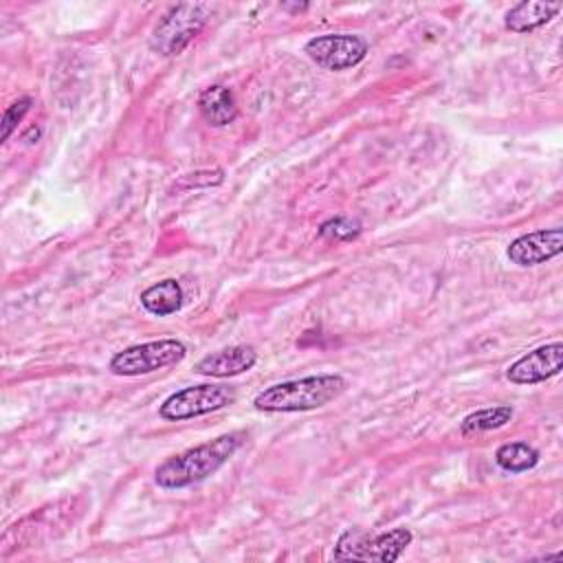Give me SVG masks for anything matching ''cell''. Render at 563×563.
<instances>
[{
  "mask_svg": "<svg viewBox=\"0 0 563 563\" xmlns=\"http://www.w3.org/2000/svg\"><path fill=\"white\" fill-rule=\"evenodd\" d=\"M257 361V352L251 345H231L202 356L194 372L211 378H229L249 372Z\"/></svg>",
  "mask_w": 563,
  "mask_h": 563,
  "instance_id": "8fae6325",
  "label": "cell"
},
{
  "mask_svg": "<svg viewBox=\"0 0 563 563\" xmlns=\"http://www.w3.org/2000/svg\"><path fill=\"white\" fill-rule=\"evenodd\" d=\"M561 11V2H543V0H523L504 18L506 29L515 33H530L543 24H548Z\"/></svg>",
  "mask_w": 563,
  "mask_h": 563,
  "instance_id": "7c38bea8",
  "label": "cell"
},
{
  "mask_svg": "<svg viewBox=\"0 0 563 563\" xmlns=\"http://www.w3.org/2000/svg\"><path fill=\"white\" fill-rule=\"evenodd\" d=\"M73 504H75V499L57 501L48 508H40L35 512H31L29 517H24L15 526H11L2 534V554H7L11 548L33 545V543H40V541L51 539V537L59 534L62 530H66V526L73 523V510H75Z\"/></svg>",
  "mask_w": 563,
  "mask_h": 563,
  "instance_id": "8992f818",
  "label": "cell"
},
{
  "mask_svg": "<svg viewBox=\"0 0 563 563\" xmlns=\"http://www.w3.org/2000/svg\"><path fill=\"white\" fill-rule=\"evenodd\" d=\"M187 347L178 339H158L139 343L117 352L110 358V372L117 376H141L169 365H176L185 358Z\"/></svg>",
  "mask_w": 563,
  "mask_h": 563,
  "instance_id": "5b68a950",
  "label": "cell"
},
{
  "mask_svg": "<svg viewBox=\"0 0 563 563\" xmlns=\"http://www.w3.org/2000/svg\"><path fill=\"white\" fill-rule=\"evenodd\" d=\"M361 233V224L350 218H332L319 227V235L330 240H352Z\"/></svg>",
  "mask_w": 563,
  "mask_h": 563,
  "instance_id": "e0dca14e",
  "label": "cell"
},
{
  "mask_svg": "<svg viewBox=\"0 0 563 563\" xmlns=\"http://www.w3.org/2000/svg\"><path fill=\"white\" fill-rule=\"evenodd\" d=\"M31 97H22L18 101H13L7 110H4V117H2V141H7L11 136V132L15 130V125L22 121V117L29 112L31 108Z\"/></svg>",
  "mask_w": 563,
  "mask_h": 563,
  "instance_id": "ac0fdd59",
  "label": "cell"
},
{
  "mask_svg": "<svg viewBox=\"0 0 563 563\" xmlns=\"http://www.w3.org/2000/svg\"><path fill=\"white\" fill-rule=\"evenodd\" d=\"M347 383L341 374H317L295 380L275 383L262 389L253 398L257 411L268 413H290V411H310L336 400L345 391Z\"/></svg>",
  "mask_w": 563,
  "mask_h": 563,
  "instance_id": "7a4b0ae2",
  "label": "cell"
},
{
  "mask_svg": "<svg viewBox=\"0 0 563 563\" xmlns=\"http://www.w3.org/2000/svg\"><path fill=\"white\" fill-rule=\"evenodd\" d=\"M222 183V169H205L196 174H187L178 180V187H196V185H218Z\"/></svg>",
  "mask_w": 563,
  "mask_h": 563,
  "instance_id": "d6986e66",
  "label": "cell"
},
{
  "mask_svg": "<svg viewBox=\"0 0 563 563\" xmlns=\"http://www.w3.org/2000/svg\"><path fill=\"white\" fill-rule=\"evenodd\" d=\"M141 306L156 317L174 314L183 306V288L176 279H163L158 284H152L141 292Z\"/></svg>",
  "mask_w": 563,
  "mask_h": 563,
  "instance_id": "5bb4252c",
  "label": "cell"
},
{
  "mask_svg": "<svg viewBox=\"0 0 563 563\" xmlns=\"http://www.w3.org/2000/svg\"><path fill=\"white\" fill-rule=\"evenodd\" d=\"M512 413L515 411H512L510 405H495V407L477 409L460 422V431H462V435H475V433H482V431H493V429H499V427L508 424L512 420Z\"/></svg>",
  "mask_w": 563,
  "mask_h": 563,
  "instance_id": "2e32d148",
  "label": "cell"
},
{
  "mask_svg": "<svg viewBox=\"0 0 563 563\" xmlns=\"http://www.w3.org/2000/svg\"><path fill=\"white\" fill-rule=\"evenodd\" d=\"M198 110H200L202 119L213 128L229 125L238 117V106H235L233 92L220 84H213L200 92Z\"/></svg>",
  "mask_w": 563,
  "mask_h": 563,
  "instance_id": "4fadbf2b",
  "label": "cell"
},
{
  "mask_svg": "<svg viewBox=\"0 0 563 563\" xmlns=\"http://www.w3.org/2000/svg\"><path fill=\"white\" fill-rule=\"evenodd\" d=\"M235 400L233 387L227 385H191L183 387L174 394H169L161 407L158 413L165 420H189L198 418L211 411H218Z\"/></svg>",
  "mask_w": 563,
  "mask_h": 563,
  "instance_id": "52a82bcc",
  "label": "cell"
},
{
  "mask_svg": "<svg viewBox=\"0 0 563 563\" xmlns=\"http://www.w3.org/2000/svg\"><path fill=\"white\" fill-rule=\"evenodd\" d=\"M561 251H563V231L539 229L512 240L506 255L517 266H537L556 257Z\"/></svg>",
  "mask_w": 563,
  "mask_h": 563,
  "instance_id": "30bf717a",
  "label": "cell"
},
{
  "mask_svg": "<svg viewBox=\"0 0 563 563\" xmlns=\"http://www.w3.org/2000/svg\"><path fill=\"white\" fill-rule=\"evenodd\" d=\"M495 462L506 473H526L537 466L539 451L528 442H506L495 451Z\"/></svg>",
  "mask_w": 563,
  "mask_h": 563,
  "instance_id": "9a60e30c",
  "label": "cell"
},
{
  "mask_svg": "<svg viewBox=\"0 0 563 563\" xmlns=\"http://www.w3.org/2000/svg\"><path fill=\"white\" fill-rule=\"evenodd\" d=\"M411 539H413V534L407 528H394L389 532L374 534V537L358 528H350L339 537L332 556L336 561L356 559V561L389 563V561H396L405 552V548L411 543Z\"/></svg>",
  "mask_w": 563,
  "mask_h": 563,
  "instance_id": "277c9868",
  "label": "cell"
},
{
  "mask_svg": "<svg viewBox=\"0 0 563 563\" xmlns=\"http://www.w3.org/2000/svg\"><path fill=\"white\" fill-rule=\"evenodd\" d=\"M367 42L354 33H325L306 42V55L325 70H345L361 64L367 55Z\"/></svg>",
  "mask_w": 563,
  "mask_h": 563,
  "instance_id": "ba28073f",
  "label": "cell"
},
{
  "mask_svg": "<svg viewBox=\"0 0 563 563\" xmlns=\"http://www.w3.org/2000/svg\"><path fill=\"white\" fill-rule=\"evenodd\" d=\"M244 431H231L218 435L205 444L187 449L178 455L167 457L163 464L156 466L154 479L161 488L176 490L191 484H198L213 475L220 466L229 462V457L242 446Z\"/></svg>",
  "mask_w": 563,
  "mask_h": 563,
  "instance_id": "6da1fadb",
  "label": "cell"
},
{
  "mask_svg": "<svg viewBox=\"0 0 563 563\" xmlns=\"http://www.w3.org/2000/svg\"><path fill=\"white\" fill-rule=\"evenodd\" d=\"M563 367V343H545L519 356L508 369L506 378L517 385H534L556 376Z\"/></svg>",
  "mask_w": 563,
  "mask_h": 563,
  "instance_id": "9c48e42d",
  "label": "cell"
},
{
  "mask_svg": "<svg viewBox=\"0 0 563 563\" xmlns=\"http://www.w3.org/2000/svg\"><path fill=\"white\" fill-rule=\"evenodd\" d=\"M209 7L202 2H183L172 7L154 26L150 46L169 57L183 53L191 40L198 37L202 26L207 24Z\"/></svg>",
  "mask_w": 563,
  "mask_h": 563,
  "instance_id": "3957f363",
  "label": "cell"
}]
</instances>
